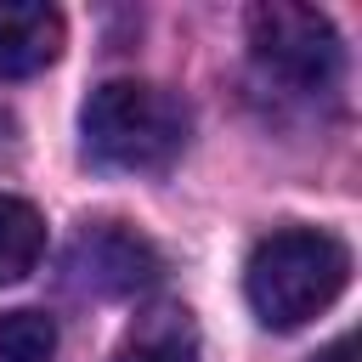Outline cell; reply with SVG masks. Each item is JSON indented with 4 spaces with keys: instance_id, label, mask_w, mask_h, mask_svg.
Segmentation results:
<instances>
[{
    "instance_id": "cell-1",
    "label": "cell",
    "mask_w": 362,
    "mask_h": 362,
    "mask_svg": "<svg viewBox=\"0 0 362 362\" xmlns=\"http://www.w3.org/2000/svg\"><path fill=\"white\" fill-rule=\"evenodd\" d=\"M351 283V249L334 232L317 226H283L255 243L243 266L249 311L266 328H300L317 311H328Z\"/></svg>"
},
{
    "instance_id": "cell-2",
    "label": "cell",
    "mask_w": 362,
    "mask_h": 362,
    "mask_svg": "<svg viewBox=\"0 0 362 362\" xmlns=\"http://www.w3.org/2000/svg\"><path fill=\"white\" fill-rule=\"evenodd\" d=\"M79 136H85L90 164L147 175V170L175 164V153L187 147V107L164 85L107 79V85L90 90V102L79 113Z\"/></svg>"
},
{
    "instance_id": "cell-3",
    "label": "cell",
    "mask_w": 362,
    "mask_h": 362,
    "mask_svg": "<svg viewBox=\"0 0 362 362\" xmlns=\"http://www.w3.org/2000/svg\"><path fill=\"white\" fill-rule=\"evenodd\" d=\"M249 57L283 90H328L339 79V34L317 6H255L249 11Z\"/></svg>"
},
{
    "instance_id": "cell-4",
    "label": "cell",
    "mask_w": 362,
    "mask_h": 362,
    "mask_svg": "<svg viewBox=\"0 0 362 362\" xmlns=\"http://www.w3.org/2000/svg\"><path fill=\"white\" fill-rule=\"evenodd\" d=\"M74 277L96 294H136L158 277V255L147 238H136L130 226L119 221H96L74 238V255H68Z\"/></svg>"
},
{
    "instance_id": "cell-5",
    "label": "cell",
    "mask_w": 362,
    "mask_h": 362,
    "mask_svg": "<svg viewBox=\"0 0 362 362\" xmlns=\"http://www.w3.org/2000/svg\"><path fill=\"white\" fill-rule=\"evenodd\" d=\"M62 11L45 0H0V79H28L62 57Z\"/></svg>"
},
{
    "instance_id": "cell-6",
    "label": "cell",
    "mask_w": 362,
    "mask_h": 362,
    "mask_svg": "<svg viewBox=\"0 0 362 362\" xmlns=\"http://www.w3.org/2000/svg\"><path fill=\"white\" fill-rule=\"evenodd\" d=\"M45 255V221L23 198H0V283H23Z\"/></svg>"
},
{
    "instance_id": "cell-7",
    "label": "cell",
    "mask_w": 362,
    "mask_h": 362,
    "mask_svg": "<svg viewBox=\"0 0 362 362\" xmlns=\"http://www.w3.org/2000/svg\"><path fill=\"white\" fill-rule=\"evenodd\" d=\"M113 362H198V339H192L187 311H158L141 334H130L119 345Z\"/></svg>"
},
{
    "instance_id": "cell-8",
    "label": "cell",
    "mask_w": 362,
    "mask_h": 362,
    "mask_svg": "<svg viewBox=\"0 0 362 362\" xmlns=\"http://www.w3.org/2000/svg\"><path fill=\"white\" fill-rule=\"evenodd\" d=\"M57 328L45 311H0V362H51Z\"/></svg>"
},
{
    "instance_id": "cell-9",
    "label": "cell",
    "mask_w": 362,
    "mask_h": 362,
    "mask_svg": "<svg viewBox=\"0 0 362 362\" xmlns=\"http://www.w3.org/2000/svg\"><path fill=\"white\" fill-rule=\"evenodd\" d=\"M317 362H351V339H334V345H328Z\"/></svg>"
}]
</instances>
